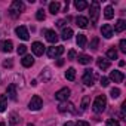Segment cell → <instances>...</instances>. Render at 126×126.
<instances>
[{"label": "cell", "mask_w": 126, "mask_h": 126, "mask_svg": "<svg viewBox=\"0 0 126 126\" xmlns=\"http://www.w3.org/2000/svg\"><path fill=\"white\" fill-rule=\"evenodd\" d=\"M105 107H107V98H105V95H98L95 98L94 104H92V110L95 113H102L105 110Z\"/></svg>", "instance_id": "cell-1"}, {"label": "cell", "mask_w": 126, "mask_h": 126, "mask_svg": "<svg viewBox=\"0 0 126 126\" xmlns=\"http://www.w3.org/2000/svg\"><path fill=\"white\" fill-rule=\"evenodd\" d=\"M22 11H24V3L21 0H14L11 3V8H9V15L12 18H16V16H19V14Z\"/></svg>", "instance_id": "cell-2"}, {"label": "cell", "mask_w": 126, "mask_h": 126, "mask_svg": "<svg viewBox=\"0 0 126 126\" xmlns=\"http://www.w3.org/2000/svg\"><path fill=\"white\" fill-rule=\"evenodd\" d=\"M89 15H91V24L95 25L98 22V18H99V3L98 2H92L91 3V12H89Z\"/></svg>", "instance_id": "cell-3"}, {"label": "cell", "mask_w": 126, "mask_h": 126, "mask_svg": "<svg viewBox=\"0 0 126 126\" xmlns=\"http://www.w3.org/2000/svg\"><path fill=\"white\" fill-rule=\"evenodd\" d=\"M42 107H43V101H42V98H40L39 95H34V96L31 98V101L28 102V108H30L31 111H39Z\"/></svg>", "instance_id": "cell-4"}, {"label": "cell", "mask_w": 126, "mask_h": 126, "mask_svg": "<svg viewBox=\"0 0 126 126\" xmlns=\"http://www.w3.org/2000/svg\"><path fill=\"white\" fill-rule=\"evenodd\" d=\"M70 94H71V92H70L68 88H62V89H59V91L55 94V99H58V101H61V102H64V101L68 99Z\"/></svg>", "instance_id": "cell-5"}, {"label": "cell", "mask_w": 126, "mask_h": 126, "mask_svg": "<svg viewBox=\"0 0 126 126\" xmlns=\"http://www.w3.org/2000/svg\"><path fill=\"white\" fill-rule=\"evenodd\" d=\"M62 53H64V46H53V47L47 49V56L49 58H58Z\"/></svg>", "instance_id": "cell-6"}, {"label": "cell", "mask_w": 126, "mask_h": 126, "mask_svg": "<svg viewBox=\"0 0 126 126\" xmlns=\"http://www.w3.org/2000/svg\"><path fill=\"white\" fill-rule=\"evenodd\" d=\"M58 110H59V113H65V111H70V113H76V108H74V105H73L71 102H67V101L61 102V104L58 105Z\"/></svg>", "instance_id": "cell-7"}, {"label": "cell", "mask_w": 126, "mask_h": 126, "mask_svg": "<svg viewBox=\"0 0 126 126\" xmlns=\"http://www.w3.org/2000/svg\"><path fill=\"white\" fill-rule=\"evenodd\" d=\"M31 50H33V53H34L36 56H42V55L45 53V46H43V43H40V42H34V43L31 45Z\"/></svg>", "instance_id": "cell-8"}, {"label": "cell", "mask_w": 126, "mask_h": 126, "mask_svg": "<svg viewBox=\"0 0 126 126\" xmlns=\"http://www.w3.org/2000/svg\"><path fill=\"white\" fill-rule=\"evenodd\" d=\"M15 33H16V36H18L19 39H22V40H28V39H30L28 30H27V28H25L24 25H19V27H16Z\"/></svg>", "instance_id": "cell-9"}, {"label": "cell", "mask_w": 126, "mask_h": 126, "mask_svg": "<svg viewBox=\"0 0 126 126\" xmlns=\"http://www.w3.org/2000/svg\"><path fill=\"white\" fill-rule=\"evenodd\" d=\"M123 79H125V74H123L122 71L114 70V71H111V73H110V79H108V80H113L114 83H122V82H123Z\"/></svg>", "instance_id": "cell-10"}, {"label": "cell", "mask_w": 126, "mask_h": 126, "mask_svg": "<svg viewBox=\"0 0 126 126\" xmlns=\"http://www.w3.org/2000/svg\"><path fill=\"white\" fill-rule=\"evenodd\" d=\"M82 80H83V83L86 86H92L94 85V73H92V70H85V74H83Z\"/></svg>", "instance_id": "cell-11"}, {"label": "cell", "mask_w": 126, "mask_h": 126, "mask_svg": "<svg viewBox=\"0 0 126 126\" xmlns=\"http://www.w3.org/2000/svg\"><path fill=\"white\" fill-rule=\"evenodd\" d=\"M101 34H102L105 39H111V37H113V34H114L113 27H111L110 24H104V25L101 27Z\"/></svg>", "instance_id": "cell-12"}, {"label": "cell", "mask_w": 126, "mask_h": 126, "mask_svg": "<svg viewBox=\"0 0 126 126\" xmlns=\"http://www.w3.org/2000/svg\"><path fill=\"white\" fill-rule=\"evenodd\" d=\"M45 34H46V40H47L49 43H56V42H58V34H56L53 30H46Z\"/></svg>", "instance_id": "cell-13"}, {"label": "cell", "mask_w": 126, "mask_h": 126, "mask_svg": "<svg viewBox=\"0 0 126 126\" xmlns=\"http://www.w3.org/2000/svg\"><path fill=\"white\" fill-rule=\"evenodd\" d=\"M0 49H2L3 52H6V53H9V52L14 50V43L11 40H5V42L0 43Z\"/></svg>", "instance_id": "cell-14"}, {"label": "cell", "mask_w": 126, "mask_h": 126, "mask_svg": "<svg viewBox=\"0 0 126 126\" xmlns=\"http://www.w3.org/2000/svg\"><path fill=\"white\" fill-rule=\"evenodd\" d=\"M96 64H98V67H99L102 71L110 68V61H108V59H104V58H98V59H96Z\"/></svg>", "instance_id": "cell-15"}, {"label": "cell", "mask_w": 126, "mask_h": 126, "mask_svg": "<svg viewBox=\"0 0 126 126\" xmlns=\"http://www.w3.org/2000/svg\"><path fill=\"white\" fill-rule=\"evenodd\" d=\"M6 94H8V96H9L11 99L15 101V99H16V86L11 83V85L8 86V89H6Z\"/></svg>", "instance_id": "cell-16"}, {"label": "cell", "mask_w": 126, "mask_h": 126, "mask_svg": "<svg viewBox=\"0 0 126 126\" xmlns=\"http://www.w3.org/2000/svg\"><path fill=\"white\" fill-rule=\"evenodd\" d=\"M21 64H22L24 67H31V65L34 64V58H33L31 55H24V58L21 59Z\"/></svg>", "instance_id": "cell-17"}, {"label": "cell", "mask_w": 126, "mask_h": 126, "mask_svg": "<svg viewBox=\"0 0 126 126\" xmlns=\"http://www.w3.org/2000/svg\"><path fill=\"white\" fill-rule=\"evenodd\" d=\"M76 24H77V27H80V28H86L88 24H89V21H88V18H85V16H77V18H76Z\"/></svg>", "instance_id": "cell-18"}, {"label": "cell", "mask_w": 126, "mask_h": 126, "mask_svg": "<svg viewBox=\"0 0 126 126\" xmlns=\"http://www.w3.org/2000/svg\"><path fill=\"white\" fill-rule=\"evenodd\" d=\"M77 61L80 62V64H83V65H88V64H91V61H92V58H91L89 55H85V53H82V55H79Z\"/></svg>", "instance_id": "cell-19"}, {"label": "cell", "mask_w": 126, "mask_h": 126, "mask_svg": "<svg viewBox=\"0 0 126 126\" xmlns=\"http://www.w3.org/2000/svg\"><path fill=\"white\" fill-rule=\"evenodd\" d=\"M125 28H126V21H125V19H119V21L116 22L114 30H116L117 33H122V31H125ZM114 30H113V31H114Z\"/></svg>", "instance_id": "cell-20"}, {"label": "cell", "mask_w": 126, "mask_h": 126, "mask_svg": "<svg viewBox=\"0 0 126 126\" xmlns=\"http://www.w3.org/2000/svg\"><path fill=\"white\" fill-rule=\"evenodd\" d=\"M18 123H19V116L16 113H11L9 114V125L11 126H18Z\"/></svg>", "instance_id": "cell-21"}, {"label": "cell", "mask_w": 126, "mask_h": 126, "mask_svg": "<svg viewBox=\"0 0 126 126\" xmlns=\"http://www.w3.org/2000/svg\"><path fill=\"white\" fill-rule=\"evenodd\" d=\"M59 8H61V5H59L58 2H52V3H49V12H50L52 15L58 14V12H59Z\"/></svg>", "instance_id": "cell-22"}, {"label": "cell", "mask_w": 126, "mask_h": 126, "mask_svg": "<svg viewBox=\"0 0 126 126\" xmlns=\"http://www.w3.org/2000/svg\"><path fill=\"white\" fill-rule=\"evenodd\" d=\"M61 37H62V40H70L73 37V30L71 28H64V30H62Z\"/></svg>", "instance_id": "cell-23"}, {"label": "cell", "mask_w": 126, "mask_h": 126, "mask_svg": "<svg viewBox=\"0 0 126 126\" xmlns=\"http://www.w3.org/2000/svg\"><path fill=\"white\" fill-rule=\"evenodd\" d=\"M6 107H8V96L6 95H0V113L6 111Z\"/></svg>", "instance_id": "cell-24"}, {"label": "cell", "mask_w": 126, "mask_h": 126, "mask_svg": "<svg viewBox=\"0 0 126 126\" xmlns=\"http://www.w3.org/2000/svg\"><path fill=\"white\" fill-rule=\"evenodd\" d=\"M76 43H77L79 47H85L86 46V36L85 34H79L77 39H76Z\"/></svg>", "instance_id": "cell-25"}, {"label": "cell", "mask_w": 126, "mask_h": 126, "mask_svg": "<svg viewBox=\"0 0 126 126\" xmlns=\"http://www.w3.org/2000/svg\"><path fill=\"white\" fill-rule=\"evenodd\" d=\"M65 79L67 80H70V82H73L74 79H76V70L71 67V68H68L67 71H65Z\"/></svg>", "instance_id": "cell-26"}, {"label": "cell", "mask_w": 126, "mask_h": 126, "mask_svg": "<svg viewBox=\"0 0 126 126\" xmlns=\"http://www.w3.org/2000/svg\"><path fill=\"white\" fill-rule=\"evenodd\" d=\"M74 6H76L77 11H83V9L88 8V3L85 2V0H76V2H74Z\"/></svg>", "instance_id": "cell-27"}, {"label": "cell", "mask_w": 126, "mask_h": 126, "mask_svg": "<svg viewBox=\"0 0 126 126\" xmlns=\"http://www.w3.org/2000/svg\"><path fill=\"white\" fill-rule=\"evenodd\" d=\"M104 16H105L107 19H111V18L114 16V11H113L111 6H107V8L104 9Z\"/></svg>", "instance_id": "cell-28"}, {"label": "cell", "mask_w": 126, "mask_h": 126, "mask_svg": "<svg viewBox=\"0 0 126 126\" xmlns=\"http://www.w3.org/2000/svg\"><path fill=\"white\" fill-rule=\"evenodd\" d=\"M107 58H108V59H117V50H116L114 47H110V49L107 50Z\"/></svg>", "instance_id": "cell-29"}, {"label": "cell", "mask_w": 126, "mask_h": 126, "mask_svg": "<svg viewBox=\"0 0 126 126\" xmlns=\"http://www.w3.org/2000/svg\"><path fill=\"white\" fill-rule=\"evenodd\" d=\"M40 79H42L43 82H47V80L50 79V70H49V68H45V70L42 71V74H40Z\"/></svg>", "instance_id": "cell-30"}, {"label": "cell", "mask_w": 126, "mask_h": 126, "mask_svg": "<svg viewBox=\"0 0 126 126\" xmlns=\"http://www.w3.org/2000/svg\"><path fill=\"white\" fill-rule=\"evenodd\" d=\"M110 95H111V98H113V99L119 98V96H120V89H119V88H113V89L110 91Z\"/></svg>", "instance_id": "cell-31"}, {"label": "cell", "mask_w": 126, "mask_h": 126, "mask_svg": "<svg viewBox=\"0 0 126 126\" xmlns=\"http://www.w3.org/2000/svg\"><path fill=\"white\" fill-rule=\"evenodd\" d=\"M89 101H91V98H89L88 95H85L83 99H82V110H86V108L89 107Z\"/></svg>", "instance_id": "cell-32"}, {"label": "cell", "mask_w": 126, "mask_h": 126, "mask_svg": "<svg viewBox=\"0 0 126 126\" xmlns=\"http://www.w3.org/2000/svg\"><path fill=\"white\" fill-rule=\"evenodd\" d=\"M98 43H99V39H98V37H94L92 42H91V49H92V50H96V49H98Z\"/></svg>", "instance_id": "cell-33"}, {"label": "cell", "mask_w": 126, "mask_h": 126, "mask_svg": "<svg viewBox=\"0 0 126 126\" xmlns=\"http://www.w3.org/2000/svg\"><path fill=\"white\" fill-rule=\"evenodd\" d=\"M16 52H18V55H25V52H27V46H25V45H19L18 49H16Z\"/></svg>", "instance_id": "cell-34"}, {"label": "cell", "mask_w": 126, "mask_h": 126, "mask_svg": "<svg viewBox=\"0 0 126 126\" xmlns=\"http://www.w3.org/2000/svg\"><path fill=\"white\" fill-rule=\"evenodd\" d=\"M36 18H37L39 21H45V12H43V9H39V11H37Z\"/></svg>", "instance_id": "cell-35"}, {"label": "cell", "mask_w": 126, "mask_h": 126, "mask_svg": "<svg viewBox=\"0 0 126 126\" xmlns=\"http://www.w3.org/2000/svg\"><path fill=\"white\" fill-rule=\"evenodd\" d=\"M105 125H107V126H120V125H119V122H117L116 119H108Z\"/></svg>", "instance_id": "cell-36"}, {"label": "cell", "mask_w": 126, "mask_h": 126, "mask_svg": "<svg viewBox=\"0 0 126 126\" xmlns=\"http://www.w3.org/2000/svg\"><path fill=\"white\" fill-rule=\"evenodd\" d=\"M119 47H120V50H122V52H126V40H120Z\"/></svg>", "instance_id": "cell-37"}, {"label": "cell", "mask_w": 126, "mask_h": 126, "mask_svg": "<svg viewBox=\"0 0 126 126\" xmlns=\"http://www.w3.org/2000/svg\"><path fill=\"white\" fill-rule=\"evenodd\" d=\"M110 85V80L107 79V77H101V86H104V88H107Z\"/></svg>", "instance_id": "cell-38"}, {"label": "cell", "mask_w": 126, "mask_h": 126, "mask_svg": "<svg viewBox=\"0 0 126 126\" xmlns=\"http://www.w3.org/2000/svg\"><path fill=\"white\" fill-rule=\"evenodd\" d=\"M12 65H14V62H12V59H8V61H5V62H3V67H9V68H11Z\"/></svg>", "instance_id": "cell-39"}, {"label": "cell", "mask_w": 126, "mask_h": 126, "mask_svg": "<svg viewBox=\"0 0 126 126\" xmlns=\"http://www.w3.org/2000/svg\"><path fill=\"white\" fill-rule=\"evenodd\" d=\"M76 126H91L88 122H85V120H79L77 123H76Z\"/></svg>", "instance_id": "cell-40"}, {"label": "cell", "mask_w": 126, "mask_h": 126, "mask_svg": "<svg viewBox=\"0 0 126 126\" xmlns=\"http://www.w3.org/2000/svg\"><path fill=\"white\" fill-rule=\"evenodd\" d=\"M74 58H76V50L71 49V50L68 52V59H74Z\"/></svg>", "instance_id": "cell-41"}, {"label": "cell", "mask_w": 126, "mask_h": 126, "mask_svg": "<svg viewBox=\"0 0 126 126\" xmlns=\"http://www.w3.org/2000/svg\"><path fill=\"white\" fill-rule=\"evenodd\" d=\"M56 65H58V67H62V65H64V59L58 58V59H56Z\"/></svg>", "instance_id": "cell-42"}, {"label": "cell", "mask_w": 126, "mask_h": 126, "mask_svg": "<svg viewBox=\"0 0 126 126\" xmlns=\"http://www.w3.org/2000/svg\"><path fill=\"white\" fill-rule=\"evenodd\" d=\"M64 24H65V21H62V19H61V21H58L56 25H58V27H64Z\"/></svg>", "instance_id": "cell-43"}, {"label": "cell", "mask_w": 126, "mask_h": 126, "mask_svg": "<svg viewBox=\"0 0 126 126\" xmlns=\"http://www.w3.org/2000/svg\"><path fill=\"white\" fill-rule=\"evenodd\" d=\"M64 126H76V123H73V122H67Z\"/></svg>", "instance_id": "cell-44"}, {"label": "cell", "mask_w": 126, "mask_h": 126, "mask_svg": "<svg viewBox=\"0 0 126 126\" xmlns=\"http://www.w3.org/2000/svg\"><path fill=\"white\" fill-rule=\"evenodd\" d=\"M27 126H34V125H33V123H28V125H27Z\"/></svg>", "instance_id": "cell-45"}, {"label": "cell", "mask_w": 126, "mask_h": 126, "mask_svg": "<svg viewBox=\"0 0 126 126\" xmlns=\"http://www.w3.org/2000/svg\"><path fill=\"white\" fill-rule=\"evenodd\" d=\"M0 126H6V125H5V123H0Z\"/></svg>", "instance_id": "cell-46"}]
</instances>
